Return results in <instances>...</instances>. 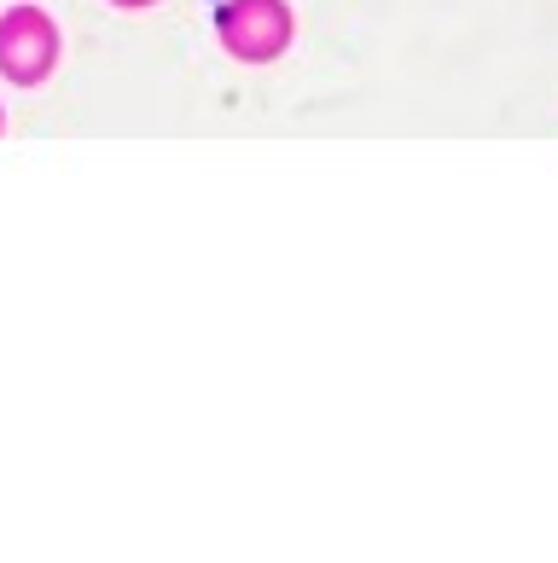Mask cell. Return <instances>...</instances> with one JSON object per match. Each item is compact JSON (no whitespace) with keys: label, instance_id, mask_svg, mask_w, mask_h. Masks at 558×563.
<instances>
[{"label":"cell","instance_id":"3","mask_svg":"<svg viewBox=\"0 0 558 563\" xmlns=\"http://www.w3.org/2000/svg\"><path fill=\"white\" fill-rule=\"evenodd\" d=\"M122 7H146V0H122Z\"/></svg>","mask_w":558,"mask_h":563},{"label":"cell","instance_id":"1","mask_svg":"<svg viewBox=\"0 0 558 563\" xmlns=\"http://www.w3.org/2000/svg\"><path fill=\"white\" fill-rule=\"evenodd\" d=\"M58 58V30L47 24V12L12 7L0 18V70L12 81H41Z\"/></svg>","mask_w":558,"mask_h":563},{"label":"cell","instance_id":"2","mask_svg":"<svg viewBox=\"0 0 558 563\" xmlns=\"http://www.w3.org/2000/svg\"><path fill=\"white\" fill-rule=\"evenodd\" d=\"M221 41L239 58L262 65V58H274L292 41V12H285V0H233L221 12Z\"/></svg>","mask_w":558,"mask_h":563}]
</instances>
